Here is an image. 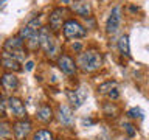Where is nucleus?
Returning a JSON list of instances; mask_svg holds the SVG:
<instances>
[{"label": "nucleus", "instance_id": "f257e3e1", "mask_svg": "<svg viewBox=\"0 0 149 140\" xmlns=\"http://www.w3.org/2000/svg\"><path fill=\"white\" fill-rule=\"evenodd\" d=\"M79 65L84 72H96L102 65V56L96 50H87L79 55Z\"/></svg>", "mask_w": 149, "mask_h": 140}, {"label": "nucleus", "instance_id": "f03ea898", "mask_svg": "<svg viewBox=\"0 0 149 140\" xmlns=\"http://www.w3.org/2000/svg\"><path fill=\"white\" fill-rule=\"evenodd\" d=\"M64 36L67 37V39H78V37H84L87 34L86 28H84L79 22L73 20V19H70L64 23Z\"/></svg>", "mask_w": 149, "mask_h": 140}, {"label": "nucleus", "instance_id": "7ed1b4c3", "mask_svg": "<svg viewBox=\"0 0 149 140\" xmlns=\"http://www.w3.org/2000/svg\"><path fill=\"white\" fill-rule=\"evenodd\" d=\"M39 37H40V47L45 50V53L48 56H54L56 53V41L51 36V33L47 28H42L39 31Z\"/></svg>", "mask_w": 149, "mask_h": 140}, {"label": "nucleus", "instance_id": "20e7f679", "mask_svg": "<svg viewBox=\"0 0 149 140\" xmlns=\"http://www.w3.org/2000/svg\"><path fill=\"white\" fill-rule=\"evenodd\" d=\"M120 23H121V8L113 6L109 14L107 23H106V33L107 34H115L120 28Z\"/></svg>", "mask_w": 149, "mask_h": 140}, {"label": "nucleus", "instance_id": "39448f33", "mask_svg": "<svg viewBox=\"0 0 149 140\" xmlns=\"http://www.w3.org/2000/svg\"><path fill=\"white\" fill-rule=\"evenodd\" d=\"M9 112L16 117V118H25L26 115V109H25V104L20 98H16V97H9L8 98V103H6Z\"/></svg>", "mask_w": 149, "mask_h": 140}, {"label": "nucleus", "instance_id": "423d86ee", "mask_svg": "<svg viewBox=\"0 0 149 140\" xmlns=\"http://www.w3.org/2000/svg\"><path fill=\"white\" fill-rule=\"evenodd\" d=\"M31 131V123L28 120H19L13 125V132H14V137L16 140H25L26 135L30 134Z\"/></svg>", "mask_w": 149, "mask_h": 140}, {"label": "nucleus", "instance_id": "0eeeda50", "mask_svg": "<svg viewBox=\"0 0 149 140\" xmlns=\"http://www.w3.org/2000/svg\"><path fill=\"white\" fill-rule=\"evenodd\" d=\"M58 65H59V69L62 70V73L65 75H73L74 72H76V65H74V61L70 58V56H59V59H58Z\"/></svg>", "mask_w": 149, "mask_h": 140}, {"label": "nucleus", "instance_id": "6e6552de", "mask_svg": "<svg viewBox=\"0 0 149 140\" xmlns=\"http://www.w3.org/2000/svg\"><path fill=\"white\" fill-rule=\"evenodd\" d=\"M2 64H3V67H6L8 70H14V72H19L22 69L19 61L6 50H3V53H2Z\"/></svg>", "mask_w": 149, "mask_h": 140}, {"label": "nucleus", "instance_id": "1a4fd4ad", "mask_svg": "<svg viewBox=\"0 0 149 140\" xmlns=\"http://www.w3.org/2000/svg\"><path fill=\"white\" fill-rule=\"evenodd\" d=\"M59 120H61V123L65 125V126H72L74 123L73 111L70 109L67 104H61L59 106Z\"/></svg>", "mask_w": 149, "mask_h": 140}, {"label": "nucleus", "instance_id": "9d476101", "mask_svg": "<svg viewBox=\"0 0 149 140\" xmlns=\"http://www.w3.org/2000/svg\"><path fill=\"white\" fill-rule=\"evenodd\" d=\"M0 83H2V86L6 89L8 92H13L19 87V79H17L16 75H13V73H5L2 76V79H0Z\"/></svg>", "mask_w": 149, "mask_h": 140}, {"label": "nucleus", "instance_id": "9b49d317", "mask_svg": "<svg viewBox=\"0 0 149 140\" xmlns=\"http://www.w3.org/2000/svg\"><path fill=\"white\" fill-rule=\"evenodd\" d=\"M67 97L74 107H79L84 103L87 95H86V92H84V89H79V90H67Z\"/></svg>", "mask_w": 149, "mask_h": 140}, {"label": "nucleus", "instance_id": "f8f14e48", "mask_svg": "<svg viewBox=\"0 0 149 140\" xmlns=\"http://www.w3.org/2000/svg\"><path fill=\"white\" fill-rule=\"evenodd\" d=\"M62 17H64V9H54L50 16V27L53 28L54 31H58L61 27H62Z\"/></svg>", "mask_w": 149, "mask_h": 140}, {"label": "nucleus", "instance_id": "ddd939ff", "mask_svg": "<svg viewBox=\"0 0 149 140\" xmlns=\"http://www.w3.org/2000/svg\"><path fill=\"white\" fill-rule=\"evenodd\" d=\"M37 118H39L40 121H44V123H50L51 120H53V111H51L50 106H40L39 109H37Z\"/></svg>", "mask_w": 149, "mask_h": 140}, {"label": "nucleus", "instance_id": "4468645a", "mask_svg": "<svg viewBox=\"0 0 149 140\" xmlns=\"http://www.w3.org/2000/svg\"><path fill=\"white\" fill-rule=\"evenodd\" d=\"M73 11L79 14V16H84V17H88L92 13V8L90 5H88L87 2H74L73 3Z\"/></svg>", "mask_w": 149, "mask_h": 140}, {"label": "nucleus", "instance_id": "2eb2a0df", "mask_svg": "<svg viewBox=\"0 0 149 140\" xmlns=\"http://www.w3.org/2000/svg\"><path fill=\"white\" fill-rule=\"evenodd\" d=\"M23 47V39L20 36L17 37H11V39H8L5 42V50H11V51H17V50H22Z\"/></svg>", "mask_w": 149, "mask_h": 140}, {"label": "nucleus", "instance_id": "dca6fc26", "mask_svg": "<svg viewBox=\"0 0 149 140\" xmlns=\"http://www.w3.org/2000/svg\"><path fill=\"white\" fill-rule=\"evenodd\" d=\"M118 48H120V51L126 56V58H130V47H129V36L127 34H123L120 37Z\"/></svg>", "mask_w": 149, "mask_h": 140}, {"label": "nucleus", "instance_id": "f3484780", "mask_svg": "<svg viewBox=\"0 0 149 140\" xmlns=\"http://www.w3.org/2000/svg\"><path fill=\"white\" fill-rule=\"evenodd\" d=\"M33 140H53V135H51L50 131H47V129H40V131H37V132L34 134Z\"/></svg>", "mask_w": 149, "mask_h": 140}, {"label": "nucleus", "instance_id": "a211bd4d", "mask_svg": "<svg viewBox=\"0 0 149 140\" xmlns=\"http://www.w3.org/2000/svg\"><path fill=\"white\" fill-rule=\"evenodd\" d=\"M113 87H115V83H113V81H107V83H104V84H100L98 92H100V93H109Z\"/></svg>", "mask_w": 149, "mask_h": 140}, {"label": "nucleus", "instance_id": "6ab92c4d", "mask_svg": "<svg viewBox=\"0 0 149 140\" xmlns=\"http://www.w3.org/2000/svg\"><path fill=\"white\" fill-rule=\"evenodd\" d=\"M11 132H13V129H9V125L6 121L0 123V137H9Z\"/></svg>", "mask_w": 149, "mask_h": 140}, {"label": "nucleus", "instance_id": "aec40b11", "mask_svg": "<svg viewBox=\"0 0 149 140\" xmlns=\"http://www.w3.org/2000/svg\"><path fill=\"white\" fill-rule=\"evenodd\" d=\"M127 115L130 118H141L143 117V111L140 109V107H132V109H129Z\"/></svg>", "mask_w": 149, "mask_h": 140}, {"label": "nucleus", "instance_id": "412c9836", "mask_svg": "<svg viewBox=\"0 0 149 140\" xmlns=\"http://www.w3.org/2000/svg\"><path fill=\"white\" fill-rule=\"evenodd\" d=\"M123 126H124V129H126V132H127V135H130V137H132V135H135V128H134L130 123H124Z\"/></svg>", "mask_w": 149, "mask_h": 140}, {"label": "nucleus", "instance_id": "4be33fe9", "mask_svg": "<svg viewBox=\"0 0 149 140\" xmlns=\"http://www.w3.org/2000/svg\"><path fill=\"white\" fill-rule=\"evenodd\" d=\"M6 115V103H3V100L0 98V118Z\"/></svg>", "mask_w": 149, "mask_h": 140}, {"label": "nucleus", "instance_id": "5701e85b", "mask_svg": "<svg viewBox=\"0 0 149 140\" xmlns=\"http://www.w3.org/2000/svg\"><path fill=\"white\" fill-rule=\"evenodd\" d=\"M107 95H109V98H112V100H116L120 93H118V90H116V87H113V89H112V90H110L109 93H107Z\"/></svg>", "mask_w": 149, "mask_h": 140}, {"label": "nucleus", "instance_id": "b1692460", "mask_svg": "<svg viewBox=\"0 0 149 140\" xmlns=\"http://www.w3.org/2000/svg\"><path fill=\"white\" fill-rule=\"evenodd\" d=\"M33 67H34L33 62H26V70H33Z\"/></svg>", "mask_w": 149, "mask_h": 140}, {"label": "nucleus", "instance_id": "393cba45", "mask_svg": "<svg viewBox=\"0 0 149 140\" xmlns=\"http://www.w3.org/2000/svg\"><path fill=\"white\" fill-rule=\"evenodd\" d=\"M73 50H76V51H79V50H81V45H79V44H76V45H73Z\"/></svg>", "mask_w": 149, "mask_h": 140}, {"label": "nucleus", "instance_id": "a878e982", "mask_svg": "<svg viewBox=\"0 0 149 140\" xmlns=\"http://www.w3.org/2000/svg\"><path fill=\"white\" fill-rule=\"evenodd\" d=\"M3 6V2H0V8H2Z\"/></svg>", "mask_w": 149, "mask_h": 140}, {"label": "nucleus", "instance_id": "bb28decb", "mask_svg": "<svg viewBox=\"0 0 149 140\" xmlns=\"http://www.w3.org/2000/svg\"><path fill=\"white\" fill-rule=\"evenodd\" d=\"M58 140H62V139H58Z\"/></svg>", "mask_w": 149, "mask_h": 140}, {"label": "nucleus", "instance_id": "cd10ccee", "mask_svg": "<svg viewBox=\"0 0 149 140\" xmlns=\"http://www.w3.org/2000/svg\"><path fill=\"white\" fill-rule=\"evenodd\" d=\"M0 140H2V139H0Z\"/></svg>", "mask_w": 149, "mask_h": 140}]
</instances>
